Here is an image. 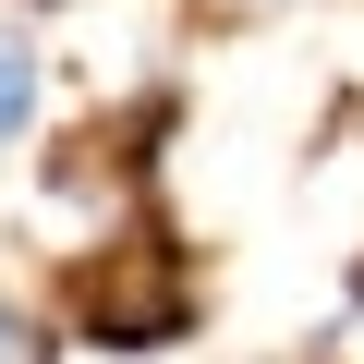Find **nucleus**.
<instances>
[{
    "label": "nucleus",
    "instance_id": "1",
    "mask_svg": "<svg viewBox=\"0 0 364 364\" xmlns=\"http://www.w3.org/2000/svg\"><path fill=\"white\" fill-rule=\"evenodd\" d=\"M195 255H182L158 219H122L97 255H73L61 279V340L85 352H170V340H195Z\"/></svg>",
    "mask_w": 364,
    "mask_h": 364
},
{
    "label": "nucleus",
    "instance_id": "3",
    "mask_svg": "<svg viewBox=\"0 0 364 364\" xmlns=\"http://www.w3.org/2000/svg\"><path fill=\"white\" fill-rule=\"evenodd\" d=\"M0 364H61V328H49V316H25L13 291H0Z\"/></svg>",
    "mask_w": 364,
    "mask_h": 364
},
{
    "label": "nucleus",
    "instance_id": "4",
    "mask_svg": "<svg viewBox=\"0 0 364 364\" xmlns=\"http://www.w3.org/2000/svg\"><path fill=\"white\" fill-rule=\"evenodd\" d=\"M13 13H61V0H13Z\"/></svg>",
    "mask_w": 364,
    "mask_h": 364
},
{
    "label": "nucleus",
    "instance_id": "5",
    "mask_svg": "<svg viewBox=\"0 0 364 364\" xmlns=\"http://www.w3.org/2000/svg\"><path fill=\"white\" fill-rule=\"evenodd\" d=\"M243 13H267V0H243Z\"/></svg>",
    "mask_w": 364,
    "mask_h": 364
},
{
    "label": "nucleus",
    "instance_id": "2",
    "mask_svg": "<svg viewBox=\"0 0 364 364\" xmlns=\"http://www.w3.org/2000/svg\"><path fill=\"white\" fill-rule=\"evenodd\" d=\"M37 109H49V49L0 25V146H25V134H37Z\"/></svg>",
    "mask_w": 364,
    "mask_h": 364
}]
</instances>
